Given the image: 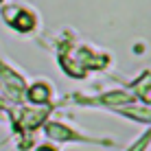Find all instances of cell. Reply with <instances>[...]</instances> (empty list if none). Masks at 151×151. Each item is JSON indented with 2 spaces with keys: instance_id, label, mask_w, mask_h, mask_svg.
Masks as SVG:
<instances>
[{
  "instance_id": "obj_1",
  "label": "cell",
  "mask_w": 151,
  "mask_h": 151,
  "mask_svg": "<svg viewBox=\"0 0 151 151\" xmlns=\"http://www.w3.org/2000/svg\"><path fill=\"white\" fill-rule=\"evenodd\" d=\"M44 136L48 138V140H53V142L99 145V147H114V145H116L110 138H92V136H86V134H81L79 129L66 125L64 121H55V118H50V121L44 123Z\"/></svg>"
},
{
  "instance_id": "obj_3",
  "label": "cell",
  "mask_w": 151,
  "mask_h": 151,
  "mask_svg": "<svg viewBox=\"0 0 151 151\" xmlns=\"http://www.w3.org/2000/svg\"><path fill=\"white\" fill-rule=\"evenodd\" d=\"M83 107H107V110H118V107H127L138 103V99L134 96V92L129 88H118V90H110V92H101L96 96H75Z\"/></svg>"
},
{
  "instance_id": "obj_5",
  "label": "cell",
  "mask_w": 151,
  "mask_h": 151,
  "mask_svg": "<svg viewBox=\"0 0 151 151\" xmlns=\"http://www.w3.org/2000/svg\"><path fill=\"white\" fill-rule=\"evenodd\" d=\"M24 96H27V101L33 103V105H50L53 88H50L48 81H33L31 86H27Z\"/></svg>"
},
{
  "instance_id": "obj_7",
  "label": "cell",
  "mask_w": 151,
  "mask_h": 151,
  "mask_svg": "<svg viewBox=\"0 0 151 151\" xmlns=\"http://www.w3.org/2000/svg\"><path fill=\"white\" fill-rule=\"evenodd\" d=\"M35 151H57V147H53V145H40Z\"/></svg>"
},
{
  "instance_id": "obj_8",
  "label": "cell",
  "mask_w": 151,
  "mask_h": 151,
  "mask_svg": "<svg viewBox=\"0 0 151 151\" xmlns=\"http://www.w3.org/2000/svg\"><path fill=\"white\" fill-rule=\"evenodd\" d=\"M2 2H4V0H0V7H2Z\"/></svg>"
},
{
  "instance_id": "obj_2",
  "label": "cell",
  "mask_w": 151,
  "mask_h": 151,
  "mask_svg": "<svg viewBox=\"0 0 151 151\" xmlns=\"http://www.w3.org/2000/svg\"><path fill=\"white\" fill-rule=\"evenodd\" d=\"M0 15H2L4 24L9 29H13L15 33H22V35H29L37 29V13L33 9L24 7V4H4L0 7Z\"/></svg>"
},
{
  "instance_id": "obj_6",
  "label": "cell",
  "mask_w": 151,
  "mask_h": 151,
  "mask_svg": "<svg viewBox=\"0 0 151 151\" xmlns=\"http://www.w3.org/2000/svg\"><path fill=\"white\" fill-rule=\"evenodd\" d=\"M149 145H151V127L149 129H145L140 136L134 140L132 145L127 147V151H147L149 149Z\"/></svg>"
},
{
  "instance_id": "obj_4",
  "label": "cell",
  "mask_w": 151,
  "mask_h": 151,
  "mask_svg": "<svg viewBox=\"0 0 151 151\" xmlns=\"http://www.w3.org/2000/svg\"><path fill=\"white\" fill-rule=\"evenodd\" d=\"M0 86L7 90V94L13 99V101H22L24 90H27V81L20 75V70L11 68L9 64L0 61Z\"/></svg>"
}]
</instances>
